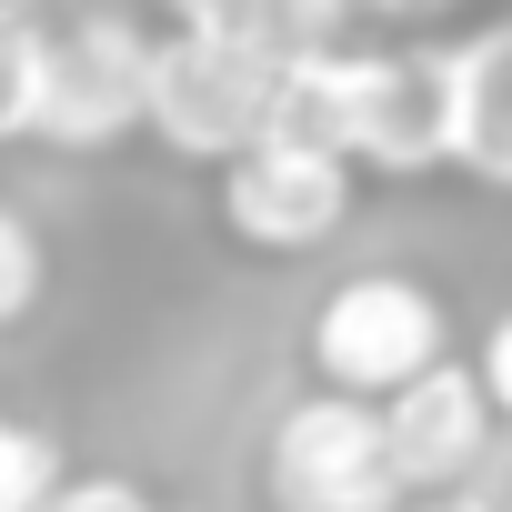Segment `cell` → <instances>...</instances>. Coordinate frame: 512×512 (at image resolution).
<instances>
[{"label": "cell", "mask_w": 512, "mask_h": 512, "mask_svg": "<svg viewBox=\"0 0 512 512\" xmlns=\"http://www.w3.org/2000/svg\"><path fill=\"white\" fill-rule=\"evenodd\" d=\"M61 442L41 432V422H11L0 412V512H51L61 502Z\"/></svg>", "instance_id": "11"}, {"label": "cell", "mask_w": 512, "mask_h": 512, "mask_svg": "<svg viewBox=\"0 0 512 512\" xmlns=\"http://www.w3.org/2000/svg\"><path fill=\"white\" fill-rule=\"evenodd\" d=\"M342 11H262V0H191L151 51V141L181 161H241L272 141L282 71L342 51Z\"/></svg>", "instance_id": "1"}, {"label": "cell", "mask_w": 512, "mask_h": 512, "mask_svg": "<svg viewBox=\"0 0 512 512\" xmlns=\"http://www.w3.org/2000/svg\"><path fill=\"white\" fill-rule=\"evenodd\" d=\"M41 71H51V31L0 11V141H31L41 131Z\"/></svg>", "instance_id": "10"}, {"label": "cell", "mask_w": 512, "mask_h": 512, "mask_svg": "<svg viewBox=\"0 0 512 512\" xmlns=\"http://www.w3.org/2000/svg\"><path fill=\"white\" fill-rule=\"evenodd\" d=\"M472 372H482V392H492V412L512 422V312H502V322L482 332V362H472Z\"/></svg>", "instance_id": "14"}, {"label": "cell", "mask_w": 512, "mask_h": 512, "mask_svg": "<svg viewBox=\"0 0 512 512\" xmlns=\"http://www.w3.org/2000/svg\"><path fill=\"white\" fill-rule=\"evenodd\" d=\"M362 81H372V51H362V41L292 61V71H282V101H272V141H282V151L352 161V141H362Z\"/></svg>", "instance_id": "9"}, {"label": "cell", "mask_w": 512, "mask_h": 512, "mask_svg": "<svg viewBox=\"0 0 512 512\" xmlns=\"http://www.w3.org/2000/svg\"><path fill=\"white\" fill-rule=\"evenodd\" d=\"M452 101H462V121H452V171L512 191V21L452 41Z\"/></svg>", "instance_id": "8"}, {"label": "cell", "mask_w": 512, "mask_h": 512, "mask_svg": "<svg viewBox=\"0 0 512 512\" xmlns=\"http://www.w3.org/2000/svg\"><path fill=\"white\" fill-rule=\"evenodd\" d=\"M452 41H412V51H372V81H362V141L352 161L392 171V181H422V171H452Z\"/></svg>", "instance_id": "6"}, {"label": "cell", "mask_w": 512, "mask_h": 512, "mask_svg": "<svg viewBox=\"0 0 512 512\" xmlns=\"http://www.w3.org/2000/svg\"><path fill=\"white\" fill-rule=\"evenodd\" d=\"M492 392H482V372L472 362H442V372H422L412 392H392L382 402V432H392V472H402V492H462V472L492 452Z\"/></svg>", "instance_id": "7"}, {"label": "cell", "mask_w": 512, "mask_h": 512, "mask_svg": "<svg viewBox=\"0 0 512 512\" xmlns=\"http://www.w3.org/2000/svg\"><path fill=\"white\" fill-rule=\"evenodd\" d=\"M262 482H272V512H402L382 402H342V392L292 402L262 442Z\"/></svg>", "instance_id": "3"}, {"label": "cell", "mask_w": 512, "mask_h": 512, "mask_svg": "<svg viewBox=\"0 0 512 512\" xmlns=\"http://www.w3.org/2000/svg\"><path fill=\"white\" fill-rule=\"evenodd\" d=\"M352 221V161H322V151H241L221 171V231L262 262H292V251H322L332 231Z\"/></svg>", "instance_id": "5"}, {"label": "cell", "mask_w": 512, "mask_h": 512, "mask_svg": "<svg viewBox=\"0 0 512 512\" xmlns=\"http://www.w3.org/2000/svg\"><path fill=\"white\" fill-rule=\"evenodd\" d=\"M422 512H502V502H482V492H442V502H422Z\"/></svg>", "instance_id": "15"}, {"label": "cell", "mask_w": 512, "mask_h": 512, "mask_svg": "<svg viewBox=\"0 0 512 512\" xmlns=\"http://www.w3.org/2000/svg\"><path fill=\"white\" fill-rule=\"evenodd\" d=\"M151 51H161V41H151L141 21H111V11L51 31L41 131H31V141H51V151H111V141L151 131Z\"/></svg>", "instance_id": "4"}, {"label": "cell", "mask_w": 512, "mask_h": 512, "mask_svg": "<svg viewBox=\"0 0 512 512\" xmlns=\"http://www.w3.org/2000/svg\"><path fill=\"white\" fill-rule=\"evenodd\" d=\"M442 362H452V312L412 272H352L312 312V372L342 402H392Z\"/></svg>", "instance_id": "2"}, {"label": "cell", "mask_w": 512, "mask_h": 512, "mask_svg": "<svg viewBox=\"0 0 512 512\" xmlns=\"http://www.w3.org/2000/svg\"><path fill=\"white\" fill-rule=\"evenodd\" d=\"M41 282H51V251H41V231H31L11 201H0V332H11V322H31Z\"/></svg>", "instance_id": "12"}, {"label": "cell", "mask_w": 512, "mask_h": 512, "mask_svg": "<svg viewBox=\"0 0 512 512\" xmlns=\"http://www.w3.org/2000/svg\"><path fill=\"white\" fill-rule=\"evenodd\" d=\"M51 512H161L141 482H121V472H81V482H61V502Z\"/></svg>", "instance_id": "13"}]
</instances>
